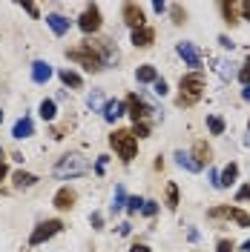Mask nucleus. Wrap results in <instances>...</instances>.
Here are the masks:
<instances>
[{"instance_id":"nucleus-1","label":"nucleus","mask_w":250,"mask_h":252,"mask_svg":"<svg viewBox=\"0 0 250 252\" xmlns=\"http://www.w3.org/2000/svg\"><path fill=\"white\" fill-rule=\"evenodd\" d=\"M202 92H204L202 72H190V75H184L181 83H178V106H193V103H199Z\"/></svg>"},{"instance_id":"nucleus-2","label":"nucleus","mask_w":250,"mask_h":252,"mask_svg":"<svg viewBox=\"0 0 250 252\" xmlns=\"http://www.w3.org/2000/svg\"><path fill=\"white\" fill-rule=\"evenodd\" d=\"M110 146L115 149V155L121 158L124 163H129L135 158V152H138V141H135V135L129 129H115L110 135Z\"/></svg>"},{"instance_id":"nucleus-3","label":"nucleus","mask_w":250,"mask_h":252,"mask_svg":"<svg viewBox=\"0 0 250 252\" xmlns=\"http://www.w3.org/2000/svg\"><path fill=\"white\" fill-rule=\"evenodd\" d=\"M89 172V160L78 152H72V155H63L58 163H55V178H81V175Z\"/></svg>"},{"instance_id":"nucleus-4","label":"nucleus","mask_w":250,"mask_h":252,"mask_svg":"<svg viewBox=\"0 0 250 252\" xmlns=\"http://www.w3.org/2000/svg\"><path fill=\"white\" fill-rule=\"evenodd\" d=\"M66 58H69V61H75V63H81L86 72H101V69H104V61H101V55H98V52H95L89 43H86V40H83V46L69 49V52H66Z\"/></svg>"},{"instance_id":"nucleus-5","label":"nucleus","mask_w":250,"mask_h":252,"mask_svg":"<svg viewBox=\"0 0 250 252\" xmlns=\"http://www.w3.org/2000/svg\"><path fill=\"white\" fill-rule=\"evenodd\" d=\"M61 229H63V220H58V218L43 220V223H38V226H35V232L29 235V244H32V247H41V244H46L49 238L58 235Z\"/></svg>"},{"instance_id":"nucleus-6","label":"nucleus","mask_w":250,"mask_h":252,"mask_svg":"<svg viewBox=\"0 0 250 252\" xmlns=\"http://www.w3.org/2000/svg\"><path fill=\"white\" fill-rule=\"evenodd\" d=\"M207 215H210V218H230V220H236L239 226H245V229L250 226V215L245 209H236V206H213Z\"/></svg>"},{"instance_id":"nucleus-7","label":"nucleus","mask_w":250,"mask_h":252,"mask_svg":"<svg viewBox=\"0 0 250 252\" xmlns=\"http://www.w3.org/2000/svg\"><path fill=\"white\" fill-rule=\"evenodd\" d=\"M78 26H81V32H86V34H95V32L101 29V9H98L95 3L83 9V15L78 17Z\"/></svg>"},{"instance_id":"nucleus-8","label":"nucleus","mask_w":250,"mask_h":252,"mask_svg":"<svg viewBox=\"0 0 250 252\" xmlns=\"http://www.w3.org/2000/svg\"><path fill=\"white\" fill-rule=\"evenodd\" d=\"M121 15H124V23H126V26H129L132 32L144 26V9H141L138 3H124Z\"/></svg>"},{"instance_id":"nucleus-9","label":"nucleus","mask_w":250,"mask_h":252,"mask_svg":"<svg viewBox=\"0 0 250 252\" xmlns=\"http://www.w3.org/2000/svg\"><path fill=\"white\" fill-rule=\"evenodd\" d=\"M126 109H129V118H132V124H141V121H147V115H150V106L141 100L138 94H129L126 97Z\"/></svg>"},{"instance_id":"nucleus-10","label":"nucleus","mask_w":250,"mask_h":252,"mask_svg":"<svg viewBox=\"0 0 250 252\" xmlns=\"http://www.w3.org/2000/svg\"><path fill=\"white\" fill-rule=\"evenodd\" d=\"M175 52H178V55L184 58V63H187V66H193L196 72L202 69V55H199V49L193 46V43H178V46H175Z\"/></svg>"},{"instance_id":"nucleus-11","label":"nucleus","mask_w":250,"mask_h":252,"mask_svg":"<svg viewBox=\"0 0 250 252\" xmlns=\"http://www.w3.org/2000/svg\"><path fill=\"white\" fill-rule=\"evenodd\" d=\"M75 189H69V187H61L58 192H55V198H52V204H55V209H72L75 206Z\"/></svg>"},{"instance_id":"nucleus-12","label":"nucleus","mask_w":250,"mask_h":252,"mask_svg":"<svg viewBox=\"0 0 250 252\" xmlns=\"http://www.w3.org/2000/svg\"><path fill=\"white\" fill-rule=\"evenodd\" d=\"M124 109H126V103H121V100H107L101 112H104V121H107V124H115L121 115H126Z\"/></svg>"},{"instance_id":"nucleus-13","label":"nucleus","mask_w":250,"mask_h":252,"mask_svg":"<svg viewBox=\"0 0 250 252\" xmlns=\"http://www.w3.org/2000/svg\"><path fill=\"white\" fill-rule=\"evenodd\" d=\"M32 135H35V124H32L29 115H23L15 124V129H12V138H15V141H23V138H32Z\"/></svg>"},{"instance_id":"nucleus-14","label":"nucleus","mask_w":250,"mask_h":252,"mask_svg":"<svg viewBox=\"0 0 250 252\" xmlns=\"http://www.w3.org/2000/svg\"><path fill=\"white\" fill-rule=\"evenodd\" d=\"M153 40H156V29H150V26H141V29L132 32V43H135L138 49L153 46Z\"/></svg>"},{"instance_id":"nucleus-15","label":"nucleus","mask_w":250,"mask_h":252,"mask_svg":"<svg viewBox=\"0 0 250 252\" xmlns=\"http://www.w3.org/2000/svg\"><path fill=\"white\" fill-rule=\"evenodd\" d=\"M193 160H196L199 166L210 163V160H213V149H210L204 141H196V143H193Z\"/></svg>"},{"instance_id":"nucleus-16","label":"nucleus","mask_w":250,"mask_h":252,"mask_svg":"<svg viewBox=\"0 0 250 252\" xmlns=\"http://www.w3.org/2000/svg\"><path fill=\"white\" fill-rule=\"evenodd\" d=\"M49 78H52V66H49L46 61L32 63V80H35V83H46Z\"/></svg>"},{"instance_id":"nucleus-17","label":"nucleus","mask_w":250,"mask_h":252,"mask_svg":"<svg viewBox=\"0 0 250 252\" xmlns=\"http://www.w3.org/2000/svg\"><path fill=\"white\" fill-rule=\"evenodd\" d=\"M46 23H49V29L55 32L58 37H63L66 32H69V20L63 15H46Z\"/></svg>"},{"instance_id":"nucleus-18","label":"nucleus","mask_w":250,"mask_h":252,"mask_svg":"<svg viewBox=\"0 0 250 252\" xmlns=\"http://www.w3.org/2000/svg\"><path fill=\"white\" fill-rule=\"evenodd\" d=\"M12 181H15V187H17V189H29V187H35V184H38V175L17 169V172L12 175Z\"/></svg>"},{"instance_id":"nucleus-19","label":"nucleus","mask_w":250,"mask_h":252,"mask_svg":"<svg viewBox=\"0 0 250 252\" xmlns=\"http://www.w3.org/2000/svg\"><path fill=\"white\" fill-rule=\"evenodd\" d=\"M236 178H239V166H236V163H227V166H224V169L219 172V189L230 187Z\"/></svg>"},{"instance_id":"nucleus-20","label":"nucleus","mask_w":250,"mask_h":252,"mask_svg":"<svg viewBox=\"0 0 250 252\" xmlns=\"http://www.w3.org/2000/svg\"><path fill=\"white\" fill-rule=\"evenodd\" d=\"M175 163L181 166V169H187V172H202V166L193 160V155H187V152H175Z\"/></svg>"},{"instance_id":"nucleus-21","label":"nucleus","mask_w":250,"mask_h":252,"mask_svg":"<svg viewBox=\"0 0 250 252\" xmlns=\"http://www.w3.org/2000/svg\"><path fill=\"white\" fill-rule=\"evenodd\" d=\"M61 80H63V86H72V89L83 86V78H81L78 72H72V69H61Z\"/></svg>"},{"instance_id":"nucleus-22","label":"nucleus","mask_w":250,"mask_h":252,"mask_svg":"<svg viewBox=\"0 0 250 252\" xmlns=\"http://www.w3.org/2000/svg\"><path fill=\"white\" fill-rule=\"evenodd\" d=\"M221 15H224V20L233 26V23H239V3H219Z\"/></svg>"},{"instance_id":"nucleus-23","label":"nucleus","mask_w":250,"mask_h":252,"mask_svg":"<svg viewBox=\"0 0 250 252\" xmlns=\"http://www.w3.org/2000/svg\"><path fill=\"white\" fill-rule=\"evenodd\" d=\"M135 78H138V83H156V80H158V72H156V66H138Z\"/></svg>"},{"instance_id":"nucleus-24","label":"nucleus","mask_w":250,"mask_h":252,"mask_svg":"<svg viewBox=\"0 0 250 252\" xmlns=\"http://www.w3.org/2000/svg\"><path fill=\"white\" fill-rule=\"evenodd\" d=\"M55 115H58V106H55V100H41V118L43 121H55Z\"/></svg>"},{"instance_id":"nucleus-25","label":"nucleus","mask_w":250,"mask_h":252,"mask_svg":"<svg viewBox=\"0 0 250 252\" xmlns=\"http://www.w3.org/2000/svg\"><path fill=\"white\" fill-rule=\"evenodd\" d=\"M207 129H210V135H224V121L219 115H207Z\"/></svg>"},{"instance_id":"nucleus-26","label":"nucleus","mask_w":250,"mask_h":252,"mask_svg":"<svg viewBox=\"0 0 250 252\" xmlns=\"http://www.w3.org/2000/svg\"><path fill=\"white\" fill-rule=\"evenodd\" d=\"M126 206V192L124 187H115V195H112V212H118V209H124Z\"/></svg>"},{"instance_id":"nucleus-27","label":"nucleus","mask_w":250,"mask_h":252,"mask_svg":"<svg viewBox=\"0 0 250 252\" xmlns=\"http://www.w3.org/2000/svg\"><path fill=\"white\" fill-rule=\"evenodd\" d=\"M167 209H178V187L175 184H167Z\"/></svg>"},{"instance_id":"nucleus-28","label":"nucleus","mask_w":250,"mask_h":252,"mask_svg":"<svg viewBox=\"0 0 250 252\" xmlns=\"http://www.w3.org/2000/svg\"><path fill=\"white\" fill-rule=\"evenodd\" d=\"M132 135H135V141L138 138H150V124L147 121H141V124H132V129H129Z\"/></svg>"},{"instance_id":"nucleus-29","label":"nucleus","mask_w":250,"mask_h":252,"mask_svg":"<svg viewBox=\"0 0 250 252\" xmlns=\"http://www.w3.org/2000/svg\"><path fill=\"white\" fill-rule=\"evenodd\" d=\"M141 206H144V198H138V195L126 198V212H129V215H135V212H141Z\"/></svg>"},{"instance_id":"nucleus-30","label":"nucleus","mask_w":250,"mask_h":252,"mask_svg":"<svg viewBox=\"0 0 250 252\" xmlns=\"http://www.w3.org/2000/svg\"><path fill=\"white\" fill-rule=\"evenodd\" d=\"M170 12H172V23H175V26H181V23L187 20V12H184L181 6H170Z\"/></svg>"},{"instance_id":"nucleus-31","label":"nucleus","mask_w":250,"mask_h":252,"mask_svg":"<svg viewBox=\"0 0 250 252\" xmlns=\"http://www.w3.org/2000/svg\"><path fill=\"white\" fill-rule=\"evenodd\" d=\"M239 80H242L245 86H250V58H245V63H242V72H239Z\"/></svg>"},{"instance_id":"nucleus-32","label":"nucleus","mask_w":250,"mask_h":252,"mask_svg":"<svg viewBox=\"0 0 250 252\" xmlns=\"http://www.w3.org/2000/svg\"><path fill=\"white\" fill-rule=\"evenodd\" d=\"M86 103H89V109H104V100H101V92H92L86 97Z\"/></svg>"},{"instance_id":"nucleus-33","label":"nucleus","mask_w":250,"mask_h":252,"mask_svg":"<svg viewBox=\"0 0 250 252\" xmlns=\"http://www.w3.org/2000/svg\"><path fill=\"white\" fill-rule=\"evenodd\" d=\"M141 212L153 218V215H156V212H158V204H156V201H144V206H141Z\"/></svg>"},{"instance_id":"nucleus-34","label":"nucleus","mask_w":250,"mask_h":252,"mask_svg":"<svg viewBox=\"0 0 250 252\" xmlns=\"http://www.w3.org/2000/svg\"><path fill=\"white\" fill-rule=\"evenodd\" d=\"M89 223H92V229H104V215L101 212H92L89 215Z\"/></svg>"},{"instance_id":"nucleus-35","label":"nucleus","mask_w":250,"mask_h":252,"mask_svg":"<svg viewBox=\"0 0 250 252\" xmlns=\"http://www.w3.org/2000/svg\"><path fill=\"white\" fill-rule=\"evenodd\" d=\"M153 92H156V94H161V97L167 94V83H164V78H158L156 83H153Z\"/></svg>"},{"instance_id":"nucleus-36","label":"nucleus","mask_w":250,"mask_h":252,"mask_svg":"<svg viewBox=\"0 0 250 252\" xmlns=\"http://www.w3.org/2000/svg\"><path fill=\"white\" fill-rule=\"evenodd\" d=\"M216 252H233V241H224L221 238L219 244H216Z\"/></svg>"},{"instance_id":"nucleus-37","label":"nucleus","mask_w":250,"mask_h":252,"mask_svg":"<svg viewBox=\"0 0 250 252\" xmlns=\"http://www.w3.org/2000/svg\"><path fill=\"white\" fill-rule=\"evenodd\" d=\"M236 201H250V187H242L236 192Z\"/></svg>"},{"instance_id":"nucleus-38","label":"nucleus","mask_w":250,"mask_h":252,"mask_svg":"<svg viewBox=\"0 0 250 252\" xmlns=\"http://www.w3.org/2000/svg\"><path fill=\"white\" fill-rule=\"evenodd\" d=\"M239 12L245 15V20H250V0H245V3H239Z\"/></svg>"},{"instance_id":"nucleus-39","label":"nucleus","mask_w":250,"mask_h":252,"mask_svg":"<svg viewBox=\"0 0 250 252\" xmlns=\"http://www.w3.org/2000/svg\"><path fill=\"white\" fill-rule=\"evenodd\" d=\"M104 166H107V155H101V158H98V163H95V172H98V175H104Z\"/></svg>"},{"instance_id":"nucleus-40","label":"nucleus","mask_w":250,"mask_h":252,"mask_svg":"<svg viewBox=\"0 0 250 252\" xmlns=\"http://www.w3.org/2000/svg\"><path fill=\"white\" fill-rule=\"evenodd\" d=\"M23 9H26V12H29L32 17H38V15H41V12H38V6H35V3H23Z\"/></svg>"},{"instance_id":"nucleus-41","label":"nucleus","mask_w":250,"mask_h":252,"mask_svg":"<svg viewBox=\"0 0 250 252\" xmlns=\"http://www.w3.org/2000/svg\"><path fill=\"white\" fill-rule=\"evenodd\" d=\"M129 252H150V247H147V244H132Z\"/></svg>"},{"instance_id":"nucleus-42","label":"nucleus","mask_w":250,"mask_h":252,"mask_svg":"<svg viewBox=\"0 0 250 252\" xmlns=\"http://www.w3.org/2000/svg\"><path fill=\"white\" fill-rule=\"evenodd\" d=\"M153 9H156L158 15H161V12H164V9H167V3H161V0H156V3H153Z\"/></svg>"},{"instance_id":"nucleus-43","label":"nucleus","mask_w":250,"mask_h":252,"mask_svg":"<svg viewBox=\"0 0 250 252\" xmlns=\"http://www.w3.org/2000/svg\"><path fill=\"white\" fill-rule=\"evenodd\" d=\"M219 43H221V46H224V49H233V43H230V37H224V34H221V37H219Z\"/></svg>"},{"instance_id":"nucleus-44","label":"nucleus","mask_w":250,"mask_h":252,"mask_svg":"<svg viewBox=\"0 0 250 252\" xmlns=\"http://www.w3.org/2000/svg\"><path fill=\"white\" fill-rule=\"evenodd\" d=\"M6 172H9V169H6V163H3V160H0V181H3V178H6Z\"/></svg>"},{"instance_id":"nucleus-45","label":"nucleus","mask_w":250,"mask_h":252,"mask_svg":"<svg viewBox=\"0 0 250 252\" xmlns=\"http://www.w3.org/2000/svg\"><path fill=\"white\" fill-rule=\"evenodd\" d=\"M242 97H245V100H250V86H245V92H242Z\"/></svg>"},{"instance_id":"nucleus-46","label":"nucleus","mask_w":250,"mask_h":252,"mask_svg":"<svg viewBox=\"0 0 250 252\" xmlns=\"http://www.w3.org/2000/svg\"><path fill=\"white\" fill-rule=\"evenodd\" d=\"M242 250H245V252H250V241H245V247H242Z\"/></svg>"},{"instance_id":"nucleus-47","label":"nucleus","mask_w":250,"mask_h":252,"mask_svg":"<svg viewBox=\"0 0 250 252\" xmlns=\"http://www.w3.org/2000/svg\"><path fill=\"white\" fill-rule=\"evenodd\" d=\"M245 143H248V146H250V135H248V138H245Z\"/></svg>"},{"instance_id":"nucleus-48","label":"nucleus","mask_w":250,"mask_h":252,"mask_svg":"<svg viewBox=\"0 0 250 252\" xmlns=\"http://www.w3.org/2000/svg\"><path fill=\"white\" fill-rule=\"evenodd\" d=\"M0 160H3V146H0Z\"/></svg>"},{"instance_id":"nucleus-49","label":"nucleus","mask_w":250,"mask_h":252,"mask_svg":"<svg viewBox=\"0 0 250 252\" xmlns=\"http://www.w3.org/2000/svg\"><path fill=\"white\" fill-rule=\"evenodd\" d=\"M0 121H3V109H0Z\"/></svg>"}]
</instances>
